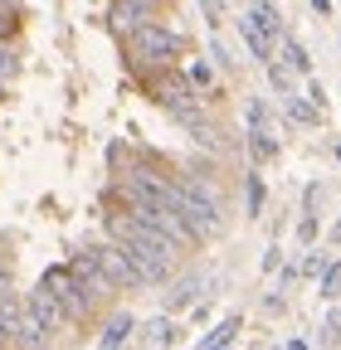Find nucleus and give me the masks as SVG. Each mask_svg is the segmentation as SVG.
<instances>
[{"instance_id": "1", "label": "nucleus", "mask_w": 341, "mask_h": 350, "mask_svg": "<svg viewBox=\"0 0 341 350\" xmlns=\"http://www.w3.org/2000/svg\"><path fill=\"white\" fill-rule=\"evenodd\" d=\"M170 214L181 219V224L195 234V239H210V234H220L225 224V214H220V200L200 190L195 180H170Z\"/></svg>"}, {"instance_id": "2", "label": "nucleus", "mask_w": 341, "mask_h": 350, "mask_svg": "<svg viewBox=\"0 0 341 350\" xmlns=\"http://www.w3.org/2000/svg\"><path fill=\"white\" fill-rule=\"evenodd\" d=\"M127 49H132L137 68H170L181 59V34L166 29L161 20H147L137 29H127Z\"/></svg>"}, {"instance_id": "3", "label": "nucleus", "mask_w": 341, "mask_h": 350, "mask_svg": "<svg viewBox=\"0 0 341 350\" xmlns=\"http://www.w3.org/2000/svg\"><path fill=\"white\" fill-rule=\"evenodd\" d=\"M39 287H45V292L59 301V312H64L68 321H83V317H93V306H98V297H93L88 287H83V282L73 278V268H49Z\"/></svg>"}, {"instance_id": "4", "label": "nucleus", "mask_w": 341, "mask_h": 350, "mask_svg": "<svg viewBox=\"0 0 341 350\" xmlns=\"http://www.w3.org/2000/svg\"><path fill=\"white\" fill-rule=\"evenodd\" d=\"M239 34H244V44H249L259 59H268L273 44H278V15H273V5H253V10L239 20Z\"/></svg>"}, {"instance_id": "5", "label": "nucleus", "mask_w": 341, "mask_h": 350, "mask_svg": "<svg viewBox=\"0 0 341 350\" xmlns=\"http://www.w3.org/2000/svg\"><path fill=\"white\" fill-rule=\"evenodd\" d=\"M93 253H98V268L108 273V282H112V287H142L132 253H127L117 239H112V243H103V248H93Z\"/></svg>"}, {"instance_id": "6", "label": "nucleus", "mask_w": 341, "mask_h": 350, "mask_svg": "<svg viewBox=\"0 0 341 350\" xmlns=\"http://www.w3.org/2000/svg\"><path fill=\"white\" fill-rule=\"evenodd\" d=\"M147 20H156V5H151V0H117V25H122V29H137V25H147Z\"/></svg>"}, {"instance_id": "7", "label": "nucleus", "mask_w": 341, "mask_h": 350, "mask_svg": "<svg viewBox=\"0 0 341 350\" xmlns=\"http://www.w3.org/2000/svg\"><path fill=\"white\" fill-rule=\"evenodd\" d=\"M127 336H132V317H117V321L108 326V336H103V350H117Z\"/></svg>"}, {"instance_id": "8", "label": "nucleus", "mask_w": 341, "mask_h": 350, "mask_svg": "<svg viewBox=\"0 0 341 350\" xmlns=\"http://www.w3.org/2000/svg\"><path fill=\"white\" fill-rule=\"evenodd\" d=\"M15 29H20V15H15L10 5H0V44H5V39H10Z\"/></svg>"}, {"instance_id": "9", "label": "nucleus", "mask_w": 341, "mask_h": 350, "mask_svg": "<svg viewBox=\"0 0 341 350\" xmlns=\"http://www.w3.org/2000/svg\"><path fill=\"white\" fill-rule=\"evenodd\" d=\"M336 292H341V262H331L327 278H322V297H336Z\"/></svg>"}, {"instance_id": "10", "label": "nucleus", "mask_w": 341, "mask_h": 350, "mask_svg": "<svg viewBox=\"0 0 341 350\" xmlns=\"http://www.w3.org/2000/svg\"><path fill=\"white\" fill-rule=\"evenodd\" d=\"M268 73H273V88H278V93H292V68H278V64H273Z\"/></svg>"}, {"instance_id": "11", "label": "nucleus", "mask_w": 341, "mask_h": 350, "mask_svg": "<svg viewBox=\"0 0 341 350\" xmlns=\"http://www.w3.org/2000/svg\"><path fill=\"white\" fill-rule=\"evenodd\" d=\"M288 68H292V73H307V54L297 49V44H288Z\"/></svg>"}, {"instance_id": "12", "label": "nucleus", "mask_w": 341, "mask_h": 350, "mask_svg": "<svg viewBox=\"0 0 341 350\" xmlns=\"http://www.w3.org/2000/svg\"><path fill=\"white\" fill-rule=\"evenodd\" d=\"M234 331H239V321H234V317H229V321H225V326H220V331H215V336H210V340H205V345H220V340H229V336H234Z\"/></svg>"}, {"instance_id": "13", "label": "nucleus", "mask_w": 341, "mask_h": 350, "mask_svg": "<svg viewBox=\"0 0 341 350\" xmlns=\"http://www.w3.org/2000/svg\"><path fill=\"white\" fill-rule=\"evenodd\" d=\"M249 209H253V214L264 209V185H259V180H249Z\"/></svg>"}, {"instance_id": "14", "label": "nucleus", "mask_w": 341, "mask_h": 350, "mask_svg": "<svg viewBox=\"0 0 341 350\" xmlns=\"http://www.w3.org/2000/svg\"><path fill=\"white\" fill-rule=\"evenodd\" d=\"M288 107H292V117H297V122H312V117H317L307 103H297V98H288Z\"/></svg>"}, {"instance_id": "15", "label": "nucleus", "mask_w": 341, "mask_h": 350, "mask_svg": "<svg viewBox=\"0 0 341 350\" xmlns=\"http://www.w3.org/2000/svg\"><path fill=\"white\" fill-rule=\"evenodd\" d=\"M190 297H195V282H186V287H181V292H176V297H170V306H186V301H190Z\"/></svg>"}, {"instance_id": "16", "label": "nucleus", "mask_w": 341, "mask_h": 350, "mask_svg": "<svg viewBox=\"0 0 341 350\" xmlns=\"http://www.w3.org/2000/svg\"><path fill=\"white\" fill-rule=\"evenodd\" d=\"M5 301H10V282H5V278H0V306H5Z\"/></svg>"}, {"instance_id": "17", "label": "nucleus", "mask_w": 341, "mask_h": 350, "mask_svg": "<svg viewBox=\"0 0 341 350\" xmlns=\"http://www.w3.org/2000/svg\"><path fill=\"white\" fill-rule=\"evenodd\" d=\"M0 5H5V0H0Z\"/></svg>"}]
</instances>
